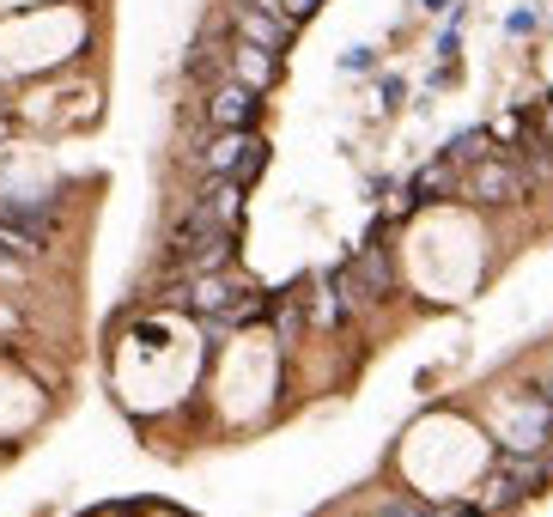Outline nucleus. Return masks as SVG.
Here are the masks:
<instances>
[{
	"instance_id": "nucleus-4",
	"label": "nucleus",
	"mask_w": 553,
	"mask_h": 517,
	"mask_svg": "<svg viewBox=\"0 0 553 517\" xmlns=\"http://www.w3.org/2000/svg\"><path fill=\"white\" fill-rule=\"evenodd\" d=\"M383 226H389V219H377V226H371V238H365V244H359V250L347 256L371 305H377V299H389V292H395V256H389V244H383Z\"/></svg>"
},
{
	"instance_id": "nucleus-10",
	"label": "nucleus",
	"mask_w": 553,
	"mask_h": 517,
	"mask_svg": "<svg viewBox=\"0 0 553 517\" xmlns=\"http://www.w3.org/2000/svg\"><path fill=\"white\" fill-rule=\"evenodd\" d=\"M341 67H347V73H371V67H377V55H371V49H347V55H341Z\"/></svg>"
},
{
	"instance_id": "nucleus-1",
	"label": "nucleus",
	"mask_w": 553,
	"mask_h": 517,
	"mask_svg": "<svg viewBox=\"0 0 553 517\" xmlns=\"http://www.w3.org/2000/svg\"><path fill=\"white\" fill-rule=\"evenodd\" d=\"M462 195L481 207H517V201H529V177L511 153H487L462 171Z\"/></svg>"
},
{
	"instance_id": "nucleus-5",
	"label": "nucleus",
	"mask_w": 553,
	"mask_h": 517,
	"mask_svg": "<svg viewBox=\"0 0 553 517\" xmlns=\"http://www.w3.org/2000/svg\"><path fill=\"white\" fill-rule=\"evenodd\" d=\"M462 189V165H450L444 153L432 159V165H420L414 177H408V195L395 201V213H414V207H426V201H450Z\"/></svg>"
},
{
	"instance_id": "nucleus-12",
	"label": "nucleus",
	"mask_w": 553,
	"mask_h": 517,
	"mask_svg": "<svg viewBox=\"0 0 553 517\" xmlns=\"http://www.w3.org/2000/svg\"><path fill=\"white\" fill-rule=\"evenodd\" d=\"M426 13H450V0H426Z\"/></svg>"
},
{
	"instance_id": "nucleus-6",
	"label": "nucleus",
	"mask_w": 553,
	"mask_h": 517,
	"mask_svg": "<svg viewBox=\"0 0 553 517\" xmlns=\"http://www.w3.org/2000/svg\"><path fill=\"white\" fill-rule=\"evenodd\" d=\"M225 80L250 86V92H268L280 80V55L274 49H256V43H231L225 49Z\"/></svg>"
},
{
	"instance_id": "nucleus-7",
	"label": "nucleus",
	"mask_w": 553,
	"mask_h": 517,
	"mask_svg": "<svg viewBox=\"0 0 553 517\" xmlns=\"http://www.w3.org/2000/svg\"><path fill=\"white\" fill-rule=\"evenodd\" d=\"M487 153H493V128H468V134H456V140L444 146V159L462 165V171H468L474 159H487Z\"/></svg>"
},
{
	"instance_id": "nucleus-8",
	"label": "nucleus",
	"mask_w": 553,
	"mask_h": 517,
	"mask_svg": "<svg viewBox=\"0 0 553 517\" xmlns=\"http://www.w3.org/2000/svg\"><path fill=\"white\" fill-rule=\"evenodd\" d=\"M250 7H268V13H280V19H292V25H304L323 0H250Z\"/></svg>"
},
{
	"instance_id": "nucleus-13",
	"label": "nucleus",
	"mask_w": 553,
	"mask_h": 517,
	"mask_svg": "<svg viewBox=\"0 0 553 517\" xmlns=\"http://www.w3.org/2000/svg\"><path fill=\"white\" fill-rule=\"evenodd\" d=\"M547 396H553V372H547Z\"/></svg>"
},
{
	"instance_id": "nucleus-11",
	"label": "nucleus",
	"mask_w": 553,
	"mask_h": 517,
	"mask_svg": "<svg viewBox=\"0 0 553 517\" xmlns=\"http://www.w3.org/2000/svg\"><path fill=\"white\" fill-rule=\"evenodd\" d=\"M7 134H13V116H7V110H0V146H7Z\"/></svg>"
},
{
	"instance_id": "nucleus-9",
	"label": "nucleus",
	"mask_w": 553,
	"mask_h": 517,
	"mask_svg": "<svg viewBox=\"0 0 553 517\" xmlns=\"http://www.w3.org/2000/svg\"><path fill=\"white\" fill-rule=\"evenodd\" d=\"M535 25H541V19H535V13H529V7H517V13H511V19H505V31H511V37H529V31H535Z\"/></svg>"
},
{
	"instance_id": "nucleus-2",
	"label": "nucleus",
	"mask_w": 553,
	"mask_h": 517,
	"mask_svg": "<svg viewBox=\"0 0 553 517\" xmlns=\"http://www.w3.org/2000/svg\"><path fill=\"white\" fill-rule=\"evenodd\" d=\"M201 116H207L213 134H225V128H256V122H262V92L237 86V80H219V86L207 92Z\"/></svg>"
},
{
	"instance_id": "nucleus-3",
	"label": "nucleus",
	"mask_w": 553,
	"mask_h": 517,
	"mask_svg": "<svg viewBox=\"0 0 553 517\" xmlns=\"http://www.w3.org/2000/svg\"><path fill=\"white\" fill-rule=\"evenodd\" d=\"M231 37L280 55V49H292L298 25H292V19H280V13H268V7H250V0H237V7H231Z\"/></svg>"
}]
</instances>
